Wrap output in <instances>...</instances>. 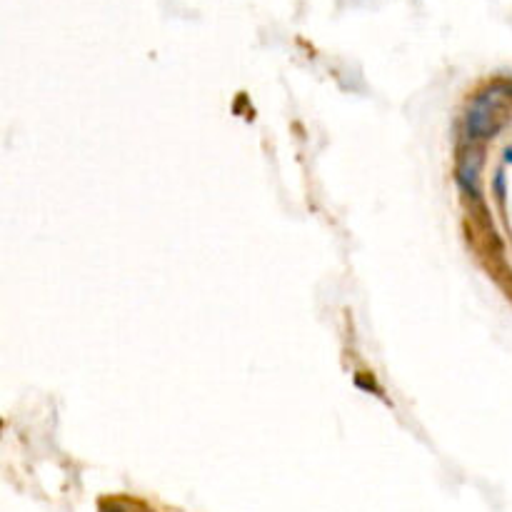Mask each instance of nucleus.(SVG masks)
<instances>
[{
  "label": "nucleus",
  "mask_w": 512,
  "mask_h": 512,
  "mask_svg": "<svg viewBox=\"0 0 512 512\" xmlns=\"http://www.w3.org/2000/svg\"><path fill=\"white\" fill-rule=\"evenodd\" d=\"M493 103L495 98H490V95H483V98L475 100L473 110H470L468 115V130L473 135H488L493 133L495 123H493Z\"/></svg>",
  "instance_id": "1"
},
{
  "label": "nucleus",
  "mask_w": 512,
  "mask_h": 512,
  "mask_svg": "<svg viewBox=\"0 0 512 512\" xmlns=\"http://www.w3.org/2000/svg\"><path fill=\"white\" fill-rule=\"evenodd\" d=\"M508 160H512V148L508 150Z\"/></svg>",
  "instance_id": "2"
}]
</instances>
